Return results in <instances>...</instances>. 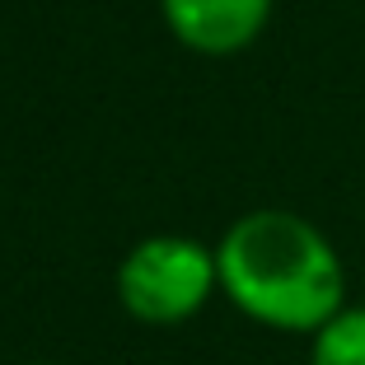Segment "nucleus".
<instances>
[{
    "label": "nucleus",
    "mask_w": 365,
    "mask_h": 365,
    "mask_svg": "<svg viewBox=\"0 0 365 365\" xmlns=\"http://www.w3.org/2000/svg\"><path fill=\"white\" fill-rule=\"evenodd\" d=\"M220 290L215 248L187 235H150L118 267V300L140 323H187Z\"/></svg>",
    "instance_id": "nucleus-2"
},
{
    "label": "nucleus",
    "mask_w": 365,
    "mask_h": 365,
    "mask_svg": "<svg viewBox=\"0 0 365 365\" xmlns=\"http://www.w3.org/2000/svg\"><path fill=\"white\" fill-rule=\"evenodd\" d=\"M277 0H160V14L182 47L202 56H235L262 38Z\"/></svg>",
    "instance_id": "nucleus-3"
},
{
    "label": "nucleus",
    "mask_w": 365,
    "mask_h": 365,
    "mask_svg": "<svg viewBox=\"0 0 365 365\" xmlns=\"http://www.w3.org/2000/svg\"><path fill=\"white\" fill-rule=\"evenodd\" d=\"M309 365H365V304H342L309 337Z\"/></svg>",
    "instance_id": "nucleus-4"
},
{
    "label": "nucleus",
    "mask_w": 365,
    "mask_h": 365,
    "mask_svg": "<svg viewBox=\"0 0 365 365\" xmlns=\"http://www.w3.org/2000/svg\"><path fill=\"white\" fill-rule=\"evenodd\" d=\"M220 295L272 333L314 337L346 304V267L333 239L300 211L239 215L215 244Z\"/></svg>",
    "instance_id": "nucleus-1"
}]
</instances>
